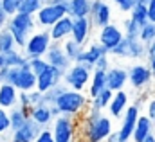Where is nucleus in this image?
Segmentation results:
<instances>
[{
    "instance_id": "nucleus-1",
    "label": "nucleus",
    "mask_w": 155,
    "mask_h": 142,
    "mask_svg": "<svg viewBox=\"0 0 155 142\" xmlns=\"http://www.w3.org/2000/svg\"><path fill=\"white\" fill-rule=\"evenodd\" d=\"M88 105H90L88 95H85L83 92H76V90L65 88L60 94V97L56 99V103L52 106H56V110L60 111V115H67V117H72V119H79L87 111Z\"/></svg>"
},
{
    "instance_id": "nucleus-2",
    "label": "nucleus",
    "mask_w": 155,
    "mask_h": 142,
    "mask_svg": "<svg viewBox=\"0 0 155 142\" xmlns=\"http://www.w3.org/2000/svg\"><path fill=\"white\" fill-rule=\"evenodd\" d=\"M5 29L11 33V36L15 38V43H16V49H24L25 41L29 40V36L33 34L38 25H36V20L33 15H25V13H16L13 16H9V22L5 25Z\"/></svg>"
},
{
    "instance_id": "nucleus-3",
    "label": "nucleus",
    "mask_w": 155,
    "mask_h": 142,
    "mask_svg": "<svg viewBox=\"0 0 155 142\" xmlns=\"http://www.w3.org/2000/svg\"><path fill=\"white\" fill-rule=\"evenodd\" d=\"M49 130L52 131L54 142H78V119L58 115Z\"/></svg>"
},
{
    "instance_id": "nucleus-4",
    "label": "nucleus",
    "mask_w": 155,
    "mask_h": 142,
    "mask_svg": "<svg viewBox=\"0 0 155 142\" xmlns=\"http://www.w3.org/2000/svg\"><path fill=\"white\" fill-rule=\"evenodd\" d=\"M52 40H51V34L47 29H40V31H35L33 34L29 36V40L25 41L22 52L25 54L27 60H35V58H43L51 47Z\"/></svg>"
},
{
    "instance_id": "nucleus-5",
    "label": "nucleus",
    "mask_w": 155,
    "mask_h": 142,
    "mask_svg": "<svg viewBox=\"0 0 155 142\" xmlns=\"http://www.w3.org/2000/svg\"><path fill=\"white\" fill-rule=\"evenodd\" d=\"M69 13V2H61V4H45L38 13L35 15L36 25L40 29H51L58 20H61L63 16H67Z\"/></svg>"
},
{
    "instance_id": "nucleus-6",
    "label": "nucleus",
    "mask_w": 155,
    "mask_h": 142,
    "mask_svg": "<svg viewBox=\"0 0 155 142\" xmlns=\"http://www.w3.org/2000/svg\"><path fill=\"white\" fill-rule=\"evenodd\" d=\"M90 77H92V70L83 67V65H78L72 63L67 70L63 72V85L71 90H76V92H83L88 83H90Z\"/></svg>"
},
{
    "instance_id": "nucleus-7",
    "label": "nucleus",
    "mask_w": 155,
    "mask_h": 142,
    "mask_svg": "<svg viewBox=\"0 0 155 142\" xmlns=\"http://www.w3.org/2000/svg\"><path fill=\"white\" fill-rule=\"evenodd\" d=\"M7 83L13 85L18 92H31L36 90V76L29 69V61L24 67L9 69L7 72Z\"/></svg>"
},
{
    "instance_id": "nucleus-8",
    "label": "nucleus",
    "mask_w": 155,
    "mask_h": 142,
    "mask_svg": "<svg viewBox=\"0 0 155 142\" xmlns=\"http://www.w3.org/2000/svg\"><path fill=\"white\" fill-rule=\"evenodd\" d=\"M123 40H124L123 29H121L119 25H116V24H108V25H105V27L99 29L96 41H97L103 49H107V52L110 54V50H114Z\"/></svg>"
},
{
    "instance_id": "nucleus-9",
    "label": "nucleus",
    "mask_w": 155,
    "mask_h": 142,
    "mask_svg": "<svg viewBox=\"0 0 155 142\" xmlns=\"http://www.w3.org/2000/svg\"><path fill=\"white\" fill-rule=\"evenodd\" d=\"M88 18L92 22V25L97 27V29L112 24V7H110V4L107 0H92Z\"/></svg>"
},
{
    "instance_id": "nucleus-10",
    "label": "nucleus",
    "mask_w": 155,
    "mask_h": 142,
    "mask_svg": "<svg viewBox=\"0 0 155 142\" xmlns=\"http://www.w3.org/2000/svg\"><path fill=\"white\" fill-rule=\"evenodd\" d=\"M105 56H108L107 49H103L97 41H88V43L83 47L79 58L76 60V63L78 65H83V67H87V69L92 70L94 65H96L101 58H105Z\"/></svg>"
},
{
    "instance_id": "nucleus-11",
    "label": "nucleus",
    "mask_w": 155,
    "mask_h": 142,
    "mask_svg": "<svg viewBox=\"0 0 155 142\" xmlns=\"http://www.w3.org/2000/svg\"><path fill=\"white\" fill-rule=\"evenodd\" d=\"M63 83V72L54 69V67H47L40 76H36V90L45 94L51 88H54L56 85Z\"/></svg>"
},
{
    "instance_id": "nucleus-12",
    "label": "nucleus",
    "mask_w": 155,
    "mask_h": 142,
    "mask_svg": "<svg viewBox=\"0 0 155 142\" xmlns=\"http://www.w3.org/2000/svg\"><path fill=\"white\" fill-rule=\"evenodd\" d=\"M141 115V110L135 106V105H128L126 111L123 113V122H121V128L117 130L121 140H130L132 139V133L135 130V124H137V119Z\"/></svg>"
},
{
    "instance_id": "nucleus-13",
    "label": "nucleus",
    "mask_w": 155,
    "mask_h": 142,
    "mask_svg": "<svg viewBox=\"0 0 155 142\" xmlns=\"http://www.w3.org/2000/svg\"><path fill=\"white\" fill-rule=\"evenodd\" d=\"M43 58H45V61L49 63V67H54V69H58V70H61V72H65L71 65H72V63L69 61V58L65 56L61 43H58V41H52V43H51V47H49V50H47V54H45Z\"/></svg>"
},
{
    "instance_id": "nucleus-14",
    "label": "nucleus",
    "mask_w": 155,
    "mask_h": 142,
    "mask_svg": "<svg viewBox=\"0 0 155 142\" xmlns=\"http://www.w3.org/2000/svg\"><path fill=\"white\" fill-rule=\"evenodd\" d=\"M152 72L148 69V65L144 63H135L128 69V83L134 86V88H144L150 81H152Z\"/></svg>"
},
{
    "instance_id": "nucleus-15",
    "label": "nucleus",
    "mask_w": 155,
    "mask_h": 142,
    "mask_svg": "<svg viewBox=\"0 0 155 142\" xmlns=\"http://www.w3.org/2000/svg\"><path fill=\"white\" fill-rule=\"evenodd\" d=\"M94 25L90 22L88 16H83V18H72V33H71V38L78 41L79 45H87L88 43V38H90V33H92Z\"/></svg>"
},
{
    "instance_id": "nucleus-16",
    "label": "nucleus",
    "mask_w": 155,
    "mask_h": 142,
    "mask_svg": "<svg viewBox=\"0 0 155 142\" xmlns=\"http://www.w3.org/2000/svg\"><path fill=\"white\" fill-rule=\"evenodd\" d=\"M126 83H128V69L112 65L107 70V88L108 90H112V92L124 90Z\"/></svg>"
},
{
    "instance_id": "nucleus-17",
    "label": "nucleus",
    "mask_w": 155,
    "mask_h": 142,
    "mask_svg": "<svg viewBox=\"0 0 155 142\" xmlns=\"http://www.w3.org/2000/svg\"><path fill=\"white\" fill-rule=\"evenodd\" d=\"M29 119L35 121L41 130H43V128H51V124H52V121H54L52 106H49V105H45V103H41L38 106H33L29 110Z\"/></svg>"
},
{
    "instance_id": "nucleus-18",
    "label": "nucleus",
    "mask_w": 155,
    "mask_h": 142,
    "mask_svg": "<svg viewBox=\"0 0 155 142\" xmlns=\"http://www.w3.org/2000/svg\"><path fill=\"white\" fill-rule=\"evenodd\" d=\"M40 131H41V128L35 121L29 119L22 128H18L16 131H11L13 135H11V140L9 142H35Z\"/></svg>"
},
{
    "instance_id": "nucleus-19",
    "label": "nucleus",
    "mask_w": 155,
    "mask_h": 142,
    "mask_svg": "<svg viewBox=\"0 0 155 142\" xmlns=\"http://www.w3.org/2000/svg\"><path fill=\"white\" fill-rule=\"evenodd\" d=\"M130 105V95H128V92H124V90H119V92H114V95H112V99H110V105H108V115L112 117V119H119V117H123V113L126 111V108Z\"/></svg>"
},
{
    "instance_id": "nucleus-20",
    "label": "nucleus",
    "mask_w": 155,
    "mask_h": 142,
    "mask_svg": "<svg viewBox=\"0 0 155 142\" xmlns=\"http://www.w3.org/2000/svg\"><path fill=\"white\" fill-rule=\"evenodd\" d=\"M47 31H49L52 41L61 43V41H65L67 38H71V33H72V18L67 15V16H63L61 20H58V22H56L51 29H47Z\"/></svg>"
},
{
    "instance_id": "nucleus-21",
    "label": "nucleus",
    "mask_w": 155,
    "mask_h": 142,
    "mask_svg": "<svg viewBox=\"0 0 155 142\" xmlns=\"http://www.w3.org/2000/svg\"><path fill=\"white\" fill-rule=\"evenodd\" d=\"M153 133V122L146 117V115H139V119H137V124H135V130H134V133H132V142H144L150 135Z\"/></svg>"
},
{
    "instance_id": "nucleus-22",
    "label": "nucleus",
    "mask_w": 155,
    "mask_h": 142,
    "mask_svg": "<svg viewBox=\"0 0 155 142\" xmlns=\"http://www.w3.org/2000/svg\"><path fill=\"white\" fill-rule=\"evenodd\" d=\"M18 90L9 85V83H4L0 85V108L4 110H11L18 105Z\"/></svg>"
},
{
    "instance_id": "nucleus-23",
    "label": "nucleus",
    "mask_w": 155,
    "mask_h": 142,
    "mask_svg": "<svg viewBox=\"0 0 155 142\" xmlns=\"http://www.w3.org/2000/svg\"><path fill=\"white\" fill-rule=\"evenodd\" d=\"M107 88V72L105 70H92L90 83L87 86L88 90V99H94L99 92H103Z\"/></svg>"
},
{
    "instance_id": "nucleus-24",
    "label": "nucleus",
    "mask_w": 155,
    "mask_h": 142,
    "mask_svg": "<svg viewBox=\"0 0 155 142\" xmlns=\"http://www.w3.org/2000/svg\"><path fill=\"white\" fill-rule=\"evenodd\" d=\"M92 0H69V16L71 18H83L90 15Z\"/></svg>"
},
{
    "instance_id": "nucleus-25",
    "label": "nucleus",
    "mask_w": 155,
    "mask_h": 142,
    "mask_svg": "<svg viewBox=\"0 0 155 142\" xmlns=\"http://www.w3.org/2000/svg\"><path fill=\"white\" fill-rule=\"evenodd\" d=\"M29 121V110H24L20 106H15L9 110V122H11V131H16Z\"/></svg>"
},
{
    "instance_id": "nucleus-26",
    "label": "nucleus",
    "mask_w": 155,
    "mask_h": 142,
    "mask_svg": "<svg viewBox=\"0 0 155 142\" xmlns=\"http://www.w3.org/2000/svg\"><path fill=\"white\" fill-rule=\"evenodd\" d=\"M61 47H63V52L65 56L69 58L71 63H76V60L79 58L81 50H83V45H79L78 41H74L72 38H67L65 41H61Z\"/></svg>"
},
{
    "instance_id": "nucleus-27",
    "label": "nucleus",
    "mask_w": 155,
    "mask_h": 142,
    "mask_svg": "<svg viewBox=\"0 0 155 142\" xmlns=\"http://www.w3.org/2000/svg\"><path fill=\"white\" fill-rule=\"evenodd\" d=\"M27 58H25V54L20 50V49H15V50H11V52H7L5 54V67L7 69H18V67H24V65H27Z\"/></svg>"
},
{
    "instance_id": "nucleus-28",
    "label": "nucleus",
    "mask_w": 155,
    "mask_h": 142,
    "mask_svg": "<svg viewBox=\"0 0 155 142\" xmlns=\"http://www.w3.org/2000/svg\"><path fill=\"white\" fill-rule=\"evenodd\" d=\"M126 43H128V58L130 60H141L143 56H146V45L139 38H135V40L126 38Z\"/></svg>"
},
{
    "instance_id": "nucleus-29",
    "label": "nucleus",
    "mask_w": 155,
    "mask_h": 142,
    "mask_svg": "<svg viewBox=\"0 0 155 142\" xmlns=\"http://www.w3.org/2000/svg\"><path fill=\"white\" fill-rule=\"evenodd\" d=\"M130 18H132L139 27L146 25V24L150 22V20H148V9H146V5H144V4H135L134 9L130 11Z\"/></svg>"
},
{
    "instance_id": "nucleus-30",
    "label": "nucleus",
    "mask_w": 155,
    "mask_h": 142,
    "mask_svg": "<svg viewBox=\"0 0 155 142\" xmlns=\"http://www.w3.org/2000/svg\"><path fill=\"white\" fill-rule=\"evenodd\" d=\"M15 49H16V43H15V38L11 36V33L5 27L0 29V54H7Z\"/></svg>"
},
{
    "instance_id": "nucleus-31",
    "label": "nucleus",
    "mask_w": 155,
    "mask_h": 142,
    "mask_svg": "<svg viewBox=\"0 0 155 142\" xmlns=\"http://www.w3.org/2000/svg\"><path fill=\"white\" fill-rule=\"evenodd\" d=\"M112 95H114V92L112 90H108V88H105L103 92H99L94 99H90V105L96 108H99V110H105V108H108L110 105V99H112Z\"/></svg>"
},
{
    "instance_id": "nucleus-32",
    "label": "nucleus",
    "mask_w": 155,
    "mask_h": 142,
    "mask_svg": "<svg viewBox=\"0 0 155 142\" xmlns=\"http://www.w3.org/2000/svg\"><path fill=\"white\" fill-rule=\"evenodd\" d=\"M43 5H45V0H22V5H20L18 13H25V15L35 16Z\"/></svg>"
},
{
    "instance_id": "nucleus-33",
    "label": "nucleus",
    "mask_w": 155,
    "mask_h": 142,
    "mask_svg": "<svg viewBox=\"0 0 155 142\" xmlns=\"http://www.w3.org/2000/svg\"><path fill=\"white\" fill-rule=\"evenodd\" d=\"M139 40L144 43V45H150L155 40V24L148 22L146 25L141 27V33H139Z\"/></svg>"
},
{
    "instance_id": "nucleus-34",
    "label": "nucleus",
    "mask_w": 155,
    "mask_h": 142,
    "mask_svg": "<svg viewBox=\"0 0 155 142\" xmlns=\"http://www.w3.org/2000/svg\"><path fill=\"white\" fill-rule=\"evenodd\" d=\"M124 38H130V40H135L139 38V33H141V27L132 20V18H126L124 20Z\"/></svg>"
},
{
    "instance_id": "nucleus-35",
    "label": "nucleus",
    "mask_w": 155,
    "mask_h": 142,
    "mask_svg": "<svg viewBox=\"0 0 155 142\" xmlns=\"http://www.w3.org/2000/svg\"><path fill=\"white\" fill-rule=\"evenodd\" d=\"M0 4H2L5 15H7V16H13V15H16V13L20 11L22 0H0Z\"/></svg>"
},
{
    "instance_id": "nucleus-36",
    "label": "nucleus",
    "mask_w": 155,
    "mask_h": 142,
    "mask_svg": "<svg viewBox=\"0 0 155 142\" xmlns=\"http://www.w3.org/2000/svg\"><path fill=\"white\" fill-rule=\"evenodd\" d=\"M47 67H49V63L45 61V58H35V60H29V69L33 70L35 76H40Z\"/></svg>"
},
{
    "instance_id": "nucleus-37",
    "label": "nucleus",
    "mask_w": 155,
    "mask_h": 142,
    "mask_svg": "<svg viewBox=\"0 0 155 142\" xmlns=\"http://www.w3.org/2000/svg\"><path fill=\"white\" fill-rule=\"evenodd\" d=\"M11 131V122H9V110L0 108V135H5Z\"/></svg>"
},
{
    "instance_id": "nucleus-38",
    "label": "nucleus",
    "mask_w": 155,
    "mask_h": 142,
    "mask_svg": "<svg viewBox=\"0 0 155 142\" xmlns=\"http://www.w3.org/2000/svg\"><path fill=\"white\" fill-rule=\"evenodd\" d=\"M146 58H148V69L152 72V76L155 77V40L150 43V45H146Z\"/></svg>"
},
{
    "instance_id": "nucleus-39",
    "label": "nucleus",
    "mask_w": 155,
    "mask_h": 142,
    "mask_svg": "<svg viewBox=\"0 0 155 142\" xmlns=\"http://www.w3.org/2000/svg\"><path fill=\"white\" fill-rule=\"evenodd\" d=\"M110 2H114L119 7V11H123V13H130L135 5V0H110Z\"/></svg>"
},
{
    "instance_id": "nucleus-40",
    "label": "nucleus",
    "mask_w": 155,
    "mask_h": 142,
    "mask_svg": "<svg viewBox=\"0 0 155 142\" xmlns=\"http://www.w3.org/2000/svg\"><path fill=\"white\" fill-rule=\"evenodd\" d=\"M27 95H29V103H31V108L33 106H38L43 103V94L38 92V90H31V92H27Z\"/></svg>"
},
{
    "instance_id": "nucleus-41",
    "label": "nucleus",
    "mask_w": 155,
    "mask_h": 142,
    "mask_svg": "<svg viewBox=\"0 0 155 142\" xmlns=\"http://www.w3.org/2000/svg\"><path fill=\"white\" fill-rule=\"evenodd\" d=\"M110 67H112V63H110V54H108V56L101 58V60L94 65V69H92V70H105V72H107Z\"/></svg>"
},
{
    "instance_id": "nucleus-42",
    "label": "nucleus",
    "mask_w": 155,
    "mask_h": 142,
    "mask_svg": "<svg viewBox=\"0 0 155 142\" xmlns=\"http://www.w3.org/2000/svg\"><path fill=\"white\" fill-rule=\"evenodd\" d=\"M35 142H54L52 131H51L49 128H43V130L38 133V137H36V140H35Z\"/></svg>"
},
{
    "instance_id": "nucleus-43",
    "label": "nucleus",
    "mask_w": 155,
    "mask_h": 142,
    "mask_svg": "<svg viewBox=\"0 0 155 142\" xmlns=\"http://www.w3.org/2000/svg\"><path fill=\"white\" fill-rule=\"evenodd\" d=\"M16 106L24 108V110H31V103H29L27 92H20V94H18V105H16Z\"/></svg>"
},
{
    "instance_id": "nucleus-44",
    "label": "nucleus",
    "mask_w": 155,
    "mask_h": 142,
    "mask_svg": "<svg viewBox=\"0 0 155 142\" xmlns=\"http://www.w3.org/2000/svg\"><path fill=\"white\" fill-rule=\"evenodd\" d=\"M152 122H153L155 126V97L153 99H150V103H148V106H146V113H144Z\"/></svg>"
},
{
    "instance_id": "nucleus-45",
    "label": "nucleus",
    "mask_w": 155,
    "mask_h": 142,
    "mask_svg": "<svg viewBox=\"0 0 155 142\" xmlns=\"http://www.w3.org/2000/svg\"><path fill=\"white\" fill-rule=\"evenodd\" d=\"M146 9H148V20H150L152 24H155V0H150V2H148Z\"/></svg>"
},
{
    "instance_id": "nucleus-46",
    "label": "nucleus",
    "mask_w": 155,
    "mask_h": 142,
    "mask_svg": "<svg viewBox=\"0 0 155 142\" xmlns=\"http://www.w3.org/2000/svg\"><path fill=\"white\" fill-rule=\"evenodd\" d=\"M7 22H9V16L5 15V11H4V7H2V4H0V29H4V27L7 25Z\"/></svg>"
},
{
    "instance_id": "nucleus-47",
    "label": "nucleus",
    "mask_w": 155,
    "mask_h": 142,
    "mask_svg": "<svg viewBox=\"0 0 155 142\" xmlns=\"http://www.w3.org/2000/svg\"><path fill=\"white\" fill-rule=\"evenodd\" d=\"M105 142H126V140H121V137H119V133H117V130H114L110 135H108V139Z\"/></svg>"
},
{
    "instance_id": "nucleus-48",
    "label": "nucleus",
    "mask_w": 155,
    "mask_h": 142,
    "mask_svg": "<svg viewBox=\"0 0 155 142\" xmlns=\"http://www.w3.org/2000/svg\"><path fill=\"white\" fill-rule=\"evenodd\" d=\"M2 69H7L5 67V54H0V70Z\"/></svg>"
},
{
    "instance_id": "nucleus-49",
    "label": "nucleus",
    "mask_w": 155,
    "mask_h": 142,
    "mask_svg": "<svg viewBox=\"0 0 155 142\" xmlns=\"http://www.w3.org/2000/svg\"><path fill=\"white\" fill-rule=\"evenodd\" d=\"M144 142H155V133H152V135H150V137H148Z\"/></svg>"
},
{
    "instance_id": "nucleus-50",
    "label": "nucleus",
    "mask_w": 155,
    "mask_h": 142,
    "mask_svg": "<svg viewBox=\"0 0 155 142\" xmlns=\"http://www.w3.org/2000/svg\"><path fill=\"white\" fill-rule=\"evenodd\" d=\"M67 2H69V0H67Z\"/></svg>"
}]
</instances>
